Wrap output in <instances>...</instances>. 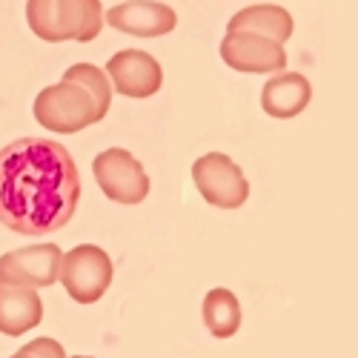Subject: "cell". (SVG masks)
Masks as SVG:
<instances>
[{"mask_svg": "<svg viewBox=\"0 0 358 358\" xmlns=\"http://www.w3.org/2000/svg\"><path fill=\"white\" fill-rule=\"evenodd\" d=\"M35 121L57 135H75L86 127L98 124L95 101L80 83L61 80L55 86H46L35 98Z\"/></svg>", "mask_w": 358, "mask_h": 358, "instance_id": "3", "label": "cell"}, {"mask_svg": "<svg viewBox=\"0 0 358 358\" xmlns=\"http://www.w3.org/2000/svg\"><path fill=\"white\" fill-rule=\"evenodd\" d=\"M23 352L32 358H66L64 344H57L55 338H35L32 344H23Z\"/></svg>", "mask_w": 358, "mask_h": 358, "instance_id": "16", "label": "cell"}, {"mask_svg": "<svg viewBox=\"0 0 358 358\" xmlns=\"http://www.w3.org/2000/svg\"><path fill=\"white\" fill-rule=\"evenodd\" d=\"M203 324L215 338H232L241 327V304L235 292L215 287L203 298Z\"/></svg>", "mask_w": 358, "mask_h": 358, "instance_id": "14", "label": "cell"}, {"mask_svg": "<svg viewBox=\"0 0 358 358\" xmlns=\"http://www.w3.org/2000/svg\"><path fill=\"white\" fill-rule=\"evenodd\" d=\"M9 358H32V355H29V352H23V350H20V352H15V355H9Z\"/></svg>", "mask_w": 358, "mask_h": 358, "instance_id": "17", "label": "cell"}, {"mask_svg": "<svg viewBox=\"0 0 358 358\" xmlns=\"http://www.w3.org/2000/svg\"><path fill=\"white\" fill-rule=\"evenodd\" d=\"M29 29L46 43H89L101 35V0H26Z\"/></svg>", "mask_w": 358, "mask_h": 358, "instance_id": "2", "label": "cell"}, {"mask_svg": "<svg viewBox=\"0 0 358 358\" xmlns=\"http://www.w3.org/2000/svg\"><path fill=\"white\" fill-rule=\"evenodd\" d=\"M64 80H72V83H80L89 95H92L95 101V115H98V121H103L109 106H112V83L106 78L103 69L92 66V64H75L72 69H66Z\"/></svg>", "mask_w": 358, "mask_h": 358, "instance_id": "15", "label": "cell"}, {"mask_svg": "<svg viewBox=\"0 0 358 358\" xmlns=\"http://www.w3.org/2000/svg\"><path fill=\"white\" fill-rule=\"evenodd\" d=\"M80 198V175L57 141L20 138L0 149V224L20 235H43L69 224Z\"/></svg>", "mask_w": 358, "mask_h": 358, "instance_id": "1", "label": "cell"}, {"mask_svg": "<svg viewBox=\"0 0 358 358\" xmlns=\"http://www.w3.org/2000/svg\"><path fill=\"white\" fill-rule=\"evenodd\" d=\"M227 29H229V32H255L261 38H270L275 43H284L292 35V17L281 6L258 3V6H247L241 12H235L232 20L227 23Z\"/></svg>", "mask_w": 358, "mask_h": 358, "instance_id": "13", "label": "cell"}, {"mask_svg": "<svg viewBox=\"0 0 358 358\" xmlns=\"http://www.w3.org/2000/svg\"><path fill=\"white\" fill-rule=\"evenodd\" d=\"M221 57L229 69L250 72V75L287 69L284 46L255 32H227V38L221 41Z\"/></svg>", "mask_w": 358, "mask_h": 358, "instance_id": "8", "label": "cell"}, {"mask_svg": "<svg viewBox=\"0 0 358 358\" xmlns=\"http://www.w3.org/2000/svg\"><path fill=\"white\" fill-rule=\"evenodd\" d=\"M43 321V301L38 289L0 284V333L12 338L29 333Z\"/></svg>", "mask_w": 358, "mask_h": 358, "instance_id": "12", "label": "cell"}, {"mask_svg": "<svg viewBox=\"0 0 358 358\" xmlns=\"http://www.w3.org/2000/svg\"><path fill=\"white\" fill-rule=\"evenodd\" d=\"M75 358H92V355H75Z\"/></svg>", "mask_w": 358, "mask_h": 358, "instance_id": "18", "label": "cell"}, {"mask_svg": "<svg viewBox=\"0 0 358 358\" xmlns=\"http://www.w3.org/2000/svg\"><path fill=\"white\" fill-rule=\"evenodd\" d=\"M92 172L98 178V187L103 195L115 203L138 206L149 195V178L141 166V161L127 152V149H103L92 161Z\"/></svg>", "mask_w": 358, "mask_h": 358, "instance_id": "6", "label": "cell"}, {"mask_svg": "<svg viewBox=\"0 0 358 358\" xmlns=\"http://www.w3.org/2000/svg\"><path fill=\"white\" fill-rule=\"evenodd\" d=\"M57 281L78 304H95L112 284V258L95 244H80L64 255Z\"/></svg>", "mask_w": 358, "mask_h": 358, "instance_id": "4", "label": "cell"}, {"mask_svg": "<svg viewBox=\"0 0 358 358\" xmlns=\"http://www.w3.org/2000/svg\"><path fill=\"white\" fill-rule=\"evenodd\" d=\"M192 181L206 203L218 210H238L250 198V184L232 158L221 152H206L192 164Z\"/></svg>", "mask_w": 358, "mask_h": 358, "instance_id": "5", "label": "cell"}, {"mask_svg": "<svg viewBox=\"0 0 358 358\" xmlns=\"http://www.w3.org/2000/svg\"><path fill=\"white\" fill-rule=\"evenodd\" d=\"M313 86L298 72H278L261 89V106L270 117H295L307 109Z\"/></svg>", "mask_w": 358, "mask_h": 358, "instance_id": "11", "label": "cell"}, {"mask_svg": "<svg viewBox=\"0 0 358 358\" xmlns=\"http://www.w3.org/2000/svg\"><path fill=\"white\" fill-rule=\"evenodd\" d=\"M106 23L117 32H127L135 38H161L169 35L178 17L166 3L155 0H127L121 6H112L106 12Z\"/></svg>", "mask_w": 358, "mask_h": 358, "instance_id": "10", "label": "cell"}, {"mask_svg": "<svg viewBox=\"0 0 358 358\" xmlns=\"http://www.w3.org/2000/svg\"><path fill=\"white\" fill-rule=\"evenodd\" d=\"M106 78L115 83V92L127 98H149L164 83L161 64L141 49H124L112 55L106 64Z\"/></svg>", "mask_w": 358, "mask_h": 358, "instance_id": "9", "label": "cell"}, {"mask_svg": "<svg viewBox=\"0 0 358 358\" xmlns=\"http://www.w3.org/2000/svg\"><path fill=\"white\" fill-rule=\"evenodd\" d=\"M61 261L64 252L57 244H35L6 252L0 258V284L26 287V289L52 287L57 275H61Z\"/></svg>", "mask_w": 358, "mask_h": 358, "instance_id": "7", "label": "cell"}]
</instances>
